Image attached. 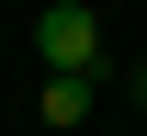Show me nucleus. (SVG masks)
<instances>
[{
  "mask_svg": "<svg viewBox=\"0 0 147 136\" xmlns=\"http://www.w3.org/2000/svg\"><path fill=\"white\" fill-rule=\"evenodd\" d=\"M34 57H45V79H102V23L79 0H57V12H34Z\"/></svg>",
  "mask_w": 147,
  "mask_h": 136,
  "instance_id": "f257e3e1",
  "label": "nucleus"
},
{
  "mask_svg": "<svg viewBox=\"0 0 147 136\" xmlns=\"http://www.w3.org/2000/svg\"><path fill=\"white\" fill-rule=\"evenodd\" d=\"M45 125H91V79H45Z\"/></svg>",
  "mask_w": 147,
  "mask_h": 136,
  "instance_id": "f03ea898",
  "label": "nucleus"
},
{
  "mask_svg": "<svg viewBox=\"0 0 147 136\" xmlns=\"http://www.w3.org/2000/svg\"><path fill=\"white\" fill-rule=\"evenodd\" d=\"M136 91H147V79H136Z\"/></svg>",
  "mask_w": 147,
  "mask_h": 136,
  "instance_id": "7ed1b4c3",
  "label": "nucleus"
}]
</instances>
